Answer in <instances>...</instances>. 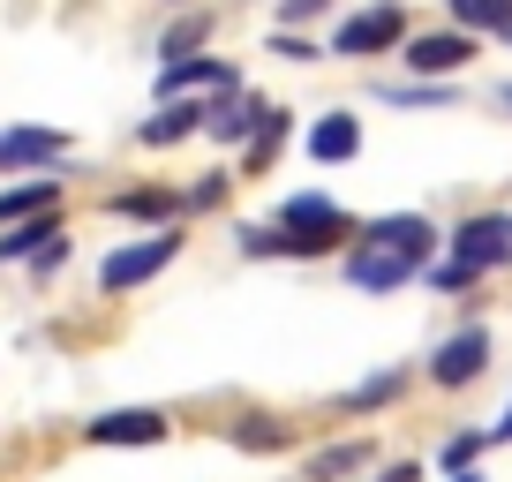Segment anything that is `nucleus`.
Segmentation results:
<instances>
[{"label":"nucleus","instance_id":"f257e3e1","mask_svg":"<svg viewBox=\"0 0 512 482\" xmlns=\"http://www.w3.org/2000/svg\"><path fill=\"white\" fill-rule=\"evenodd\" d=\"M279 234H287L294 257H317V249H332V241L347 234V219H339L324 196H294V204L279 211Z\"/></svg>","mask_w":512,"mask_h":482},{"label":"nucleus","instance_id":"f03ea898","mask_svg":"<svg viewBox=\"0 0 512 482\" xmlns=\"http://www.w3.org/2000/svg\"><path fill=\"white\" fill-rule=\"evenodd\" d=\"M452 264H467V272H497V264H512V219H505V211L467 219L460 234H452Z\"/></svg>","mask_w":512,"mask_h":482},{"label":"nucleus","instance_id":"7ed1b4c3","mask_svg":"<svg viewBox=\"0 0 512 482\" xmlns=\"http://www.w3.org/2000/svg\"><path fill=\"white\" fill-rule=\"evenodd\" d=\"M174 249H181V234L174 226H159V234L151 241H136V249H113L106 257V272H98V287H136V279H151V272H166V264H174Z\"/></svg>","mask_w":512,"mask_h":482},{"label":"nucleus","instance_id":"20e7f679","mask_svg":"<svg viewBox=\"0 0 512 482\" xmlns=\"http://www.w3.org/2000/svg\"><path fill=\"white\" fill-rule=\"evenodd\" d=\"M422 264H430V257H415V249H384V241H362V249L347 257V279H354V287H369V294H384V287H407Z\"/></svg>","mask_w":512,"mask_h":482},{"label":"nucleus","instance_id":"39448f33","mask_svg":"<svg viewBox=\"0 0 512 482\" xmlns=\"http://www.w3.org/2000/svg\"><path fill=\"white\" fill-rule=\"evenodd\" d=\"M400 31H407V8H400V0H377V8H362V16H347V23H339V38H332V46L362 61V53H384Z\"/></svg>","mask_w":512,"mask_h":482},{"label":"nucleus","instance_id":"423d86ee","mask_svg":"<svg viewBox=\"0 0 512 482\" xmlns=\"http://www.w3.org/2000/svg\"><path fill=\"white\" fill-rule=\"evenodd\" d=\"M482 370H490V332H482V324L452 332L445 347H437V362H430V377H437V385H475Z\"/></svg>","mask_w":512,"mask_h":482},{"label":"nucleus","instance_id":"0eeeda50","mask_svg":"<svg viewBox=\"0 0 512 482\" xmlns=\"http://www.w3.org/2000/svg\"><path fill=\"white\" fill-rule=\"evenodd\" d=\"M475 61V38L467 31H445V38H407V68L415 76H452V68Z\"/></svg>","mask_w":512,"mask_h":482},{"label":"nucleus","instance_id":"6e6552de","mask_svg":"<svg viewBox=\"0 0 512 482\" xmlns=\"http://www.w3.org/2000/svg\"><path fill=\"white\" fill-rule=\"evenodd\" d=\"M159 437H166V415H151V407H121V415L91 422V445H159Z\"/></svg>","mask_w":512,"mask_h":482},{"label":"nucleus","instance_id":"1a4fd4ad","mask_svg":"<svg viewBox=\"0 0 512 482\" xmlns=\"http://www.w3.org/2000/svg\"><path fill=\"white\" fill-rule=\"evenodd\" d=\"M204 129L219 136V144H249L256 129H264V106H249V98H234V91H219V106L204 113Z\"/></svg>","mask_w":512,"mask_h":482},{"label":"nucleus","instance_id":"9d476101","mask_svg":"<svg viewBox=\"0 0 512 482\" xmlns=\"http://www.w3.org/2000/svg\"><path fill=\"white\" fill-rule=\"evenodd\" d=\"M196 83H211V91H234V68H226V61H204V53H196V61H166V68H159V98L196 91Z\"/></svg>","mask_w":512,"mask_h":482},{"label":"nucleus","instance_id":"9b49d317","mask_svg":"<svg viewBox=\"0 0 512 482\" xmlns=\"http://www.w3.org/2000/svg\"><path fill=\"white\" fill-rule=\"evenodd\" d=\"M369 241H384V249H415V257H430V249H437L430 219H415V211H407V219H377V226H369Z\"/></svg>","mask_w":512,"mask_h":482},{"label":"nucleus","instance_id":"f8f14e48","mask_svg":"<svg viewBox=\"0 0 512 482\" xmlns=\"http://www.w3.org/2000/svg\"><path fill=\"white\" fill-rule=\"evenodd\" d=\"M61 151H68L61 129H8V136H0V159H8V166H16V159H61Z\"/></svg>","mask_w":512,"mask_h":482},{"label":"nucleus","instance_id":"ddd939ff","mask_svg":"<svg viewBox=\"0 0 512 482\" xmlns=\"http://www.w3.org/2000/svg\"><path fill=\"white\" fill-rule=\"evenodd\" d=\"M309 151H317V159H354V151H362V129H354L347 113H332V121L309 129Z\"/></svg>","mask_w":512,"mask_h":482},{"label":"nucleus","instance_id":"4468645a","mask_svg":"<svg viewBox=\"0 0 512 482\" xmlns=\"http://www.w3.org/2000/svg\"><path fill=\"white\" fill-rule=\"evenodd\" d=\"M354 467H369V445H362V437H347V445H324L317 460H309V482H339V475H354Z\"/></svg>","mask_w":512,"mask_h":482},{"label":"nucleus","instance_id":"2eb2a0df","mask_svg":"<svg viewBox=\"0 0 512 482\" xmlns=\"http://www.w3.org/2000/svg\"><path fill=\"white\" fill-rule=\"evenodd\" d=\"M189 129H204V113H196V106H159V113L144 121V144H151V151H159V144H181Z\"/></svg>","mask_w":512,"mask_h":482},{"label":"nucleus","instance_id":"dca6fc26","mask_svg":"<svg viewBox=\"0 0 512 482\" xmlns=\"http://www.w3.org/2000/svg\"><path fill=\"white\" fill-rule=\"evenodd\" d=\"M452 16H460V31H512V0H452Z\"/></svg>","mask_w":512,"mask_h":482},{"label":"nucleus","instance_id":"f3484780","mask_svg":"<svg viewBox=\"0 0 512 482\" xmlns=\"http://www.w3.org/2000/svg\"><path fill=\"white\" fill-rule=\"evenodd\" d=\"M53 241H61V226H53V219H38V226H16V234L0 241V264H16V257H46Z\"/></svg>","mask_w":512,"mask_h":482},{"label":"nucleus","instance_id":"a211bd4d","mask_svg":"<svg viewBox=\"0 0 512 482\" xmlns=\"http://www.w3.org/2000/svg\"><path fill=\"white\" fill-rule=\"evenodd\" d=\"M46 204H53V181H23V189H8V196H0V226L31 219V211H46Z\"/></svg>","mask_w":512,"mask_h":482},{"label":"nucleus","instance_id":"6ab92c4d","mask_svg":"<svg viewBox=\"0 0 512 482\" xmlns=\"http://www.w3.org/2000/svg\"><path fill=\"white\" fill-rule=\"evenodd\" d=\"M113 211H128V219H166V211H174V196L136 189V196H113Z\"/></svg>","mask_w":512,"mask_h":482},{"label":"nucleus","instance_id":"aec40b11","mask_svg":"<svg viewBox=\"0 0 512 482\" xmlns=\"http://www.w3.org/2000/svg\"><path fill=\"white\" fill-rule=\"evenodd\" d=\"M392 392H400V370H384V377H369V385L354 392L347 407H384V400H392Z\"/></svg>","mask_w":512,"mask_h":482},{"label":"nucleus","instance_id":"412c9836","mask_svg":"<svg viewBox=\"0 0 512 482\" xmlns=\"http://www.w3.org/2000/svg\"><path fill=\"white\" fill-rule=\"evenodd\" d=\"M482 445H490V437H452V445H445V467H452V475H467V467L482 460Z\"/></svg>","mask_w":512,"mask_h":482},{"label":"nucleus","instance_id":"4be33fe9","mask_svg":"<svg viewBox=\"0 0 512 482\" xmlns=\"http://www.w3.org/2000/svg\"><path fill=\"white\" fill-rule=\"evenodd\" d=\"M241 445H249V452H272L279 430H272V422H249V430H241Z\"/></svg>","mask_w":512,"mask_h":482},{"label":"nucleus","instance_id":"5701e85b","mask_svg":"<svg viewBox=\"0 0 512 482\" xmlns=\"http://www.w3.org/2000/svg\"><path fill=\"white\" fill-rule=\"evenodd\" d=\"M317 8H324V0H287V16H294V23H309Z\"/></svg>","mask_w":512,"mask_h":482},{"label":"nucleus","instance_id":"b1692460","mask_svg":"<svg viewBox=\"0 0 512 482\" xmlns=\"http://www.w3.org/2000/svg\"><path fill=\"white\" fill-rule=\"evenodd\" d=\"M384 482H415V467H392V475H384Z\"/></svg>","mask_w":512,"mask_h":482},{"label":"nucleus","instance_id":"393cba45","mask_svg":"<svg viewBox=\"0 0 512 482\" xmlns=\"http://www.w3.org/2000/svg\"><path fill=\"white\" fill-rule=\"evenodd\" d=\"M505 106H512V91H505Z\"/></svg>","mask_w":512,"mask_h":482},{"label":"nucleus","instance_id":"a878e982","mask_svg":"<svg viewBox=\"0 0 512 482\" xmlns=\"http://www.w3.org/2000/svg\"><path fill=\"white\" fill-rule=\"evenodd\" d=\"M460 482H475V475H460Z\"/></svg>","mask_w":512,"mask_h":482}]
</instances>
